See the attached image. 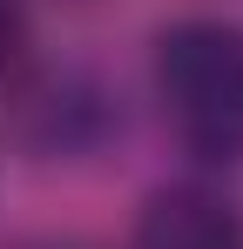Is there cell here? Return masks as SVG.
I'll return each instance as SVG.
<instances>
[{
	"label": "cell",
	"instance_id": "6da1fadb",
	"mask_svg": "<svg viewBox=\"0 0 243 249\" xmlns=\"http://www.w3.org/2000/svg\"><path fill=\"white\" fill-rule=\"evenodd\" d=\"M156 94L176 135L202 155L243 148V27L176 20L156 34Z\"/></svg>",
	"mask_w": 243,
	"mask_h": 249
},
{
	"label": "cell",
	"instance_id": "7a4b0ae2",
	"mask_svg": "<svg viewBox=\"0 0 243 249\" xmlns=\"http://www.w3.org/2000/svg\"><path fill=\"white\" fill-rule=\"evenodd\" d=\"M128 249H243V215L209 182H169L142 202Z\"/></svg>",
	"mask_w": 243,
	"mask_h": 249
},
{
	"label": "cell",
	"instance_id": "3957f363",
	"mask_svg": "<svg viewBox=\"0 0 243 249\" xmlns=\"http://www.w3.org/2000/svg\"><path fill=\"white\" fill-rule=\"evenodd\" d=\"M20 47H27V7L20 0H0V74L20 61Z\"/></svg>",
	"mask_w": 243,
	"mask_h": 249
}]
</instances>
